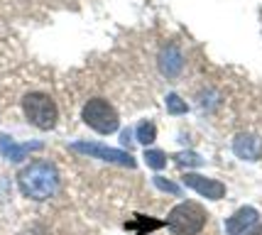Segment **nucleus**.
Masks as SVG:
<instances>
[{
	"label": "nucleus",
	"instance_id": "3",
	"mask_svg": "<svg viewBox=\"0 0 262 235\" xmlns=\"http://www.w3.org/2000/svg\"><path fill=\"white\" fill-rule=\"evenodd\" d=\"M23 111L27 115V120L39 127V130H52L57 125L59 111L57 103L52 101L47 93H27L23 98Z\"/></svg>",
	"mask_w": 262,
	"mask_h": 235
},
{
	"label": "nucleus",
	"instance_id": "5",
	"mask_svg": "<svg viewBox=\"0 0 262 235\" xmlns=\"http://www.w3.org/2000/svg\"><path fill=\"white\" fill-rule=\"evenodd\" d=\"M74 152H81L86 157H96V159H105V162H113V164H123V167H135V159L133 155H127L125 149H113V147L98 145V142H74L71 145Z\"/></svg>",
	"mask_w": 262,
	"mask_h": 235
},
{
	"label": "nucleus",
	"instance_id": "17",
	"mask_svg": "<svg viewBox=\"0 0 262 235\" xmlns=\"http://www.w3.org/2000/svg\"><path fill=\"white\" fill-rule=\"evenodd\" d=\"M243 235H262V223H260V225H255V228H250V230H245Z\"/></svg>",
	"mask_w": 262,
	"mask_h": 235
},
{
	"label": "nucleus",
	"instance_id": "7",
	"mask_svg": "<svg viewBox=\"0 0 262 235\" xmlns=\"http://www.w3.org/2000/svg\"><path fill=\"white\" fill-rule=\"evenodd\" d=\"M255 221H257V211L252 206H245V208H240L238 213H233L228 218L226 230H228V235H243L245 230H250L255 225Z\"/></svg>",
	"mask_w": 262,
	"mask_h": 235
},
{
	"label": "nucleus",
	"instance_id": "14",
	"mask_svg": "<svg viewBox=\"0 0 262 235\" xmlns=\"http://www.w3.org/2000/svg\"><path fill=\"white\" fill-rule=\"evenodd\" d=\"M167 111H169L171 115H182V113L189 111V105H186L177 93H169V96H167Z\"/></svg>",
	"mask_w": 262,
	"mask_h": 235
},
{
	"label": "nucleus",
	"instance_id": "1",
	"mask_svg": "<svg viewBox=\"0 0 262 235\" xmlns=\"http://www.w3.org/2000/svg\"><path fill=\"white\" fill-rule=\"evenodd\" d=\"M17 186L27 199L45 201L59 189V172L49 162H32L17 174Z\"/></svg>",
	"mask_w": 262,
	"mask_h": 235
},
{
	"label": "nucleus",
	"instance_id": "15",
	"mask_svg": "<svg viewBox=\"0 0 262 235\" xmlns=\"http://www.w3.org/2000/svg\"><path fill=\"white\" fill-rule=\"evenodd\" d=\"M155 186H157V189H162V191H167V194H174V196L179 194V186H177V184L162 179V177H155Z\"/></svg>",
	"mask_w": 262,
	"mask_h": 235
},
{
	"label": "nucleus",
	"instance_id": "11",
	"mask_svg": "<svg viewBox=\"0 0 262 235\" xmlns=\"http://www.w3.org/2000/svg\"><path fill=\"white\" fill-rule=\"evenodd\" d=\"M155 137H157V127H155L152 120H142L137 125V142L140 145H152Z\"/></svg>",
	"mask_w": 262,
	"mask_h": 235
},
{
	"label": "nucleus",
	"instance_id": "9",
	"mask_svg": "<svg viewBox=\"0 0 262 235\" xmlns=\"http://www.w3.org/2000/svg\"><path fill=\"white\" fill-rule=\"evenodd\" d=\"M233 149L240 159H257L262 152V142L255 135H238L235 142H233Z\"/></svg>",
	"mask_w": 262,
	"mask_h": 235
},
{
	"label": "nucleus",
	"instance_id": "10",
	"mask_svg": "<svg viewBox=\"0 0 262 235\" xmlns=\"http://www.w3.org/2000/svg\"><path fill=\"white\" fill-rule=\"evenodd\" d=\"M182 54H179V49L177 47H164L160 54V69L162 74H167L169 78H174L179 71H182Z\"/></svg>",
	"mask_w": 262,
	"mask_h": 235
},
{
	"label": "nucleus",
	"instance_id": "4",
	"mask_svg": "<svg viewBox=\"0 0 262 235\" xmlns=\"http://www.w3.org/2000/svg\"><path fill=\"white\" fill-rule=\"evenodd\" d=\"M83 123L93 127L96 133L101 135H111L118 130V113L108 101L103 98H91V101L83 105Z\"/></svg>",
	"mask_w": 262,
	"mask_h": 235
},
{
	"label": "nucleus",
	"instance_id": "12",
	"mask_svg": "<svg viewBox=\"0 0 262 235\" xmlns=\"http://www.w3.org/2000/svg\"><path fill=\"white\" fill-rule=\"evenodd\" d=\"M135 225H137V230H135L137 235H147L149 230H155V228H160V225H164V223H162V221H149V218H145V216H137L135 221L127 223V230H133Z\"/></svg>",
	"mask_w": 262,
	"mask_h": 235
},
{
	"label": "nucleus",
	"instance_id": "2",
	"mask_svg": "<svg viewBox=\"0 0 262 235\" xmlns=\"http://www.w3.org/2000/svg\"><path fill=\"white\" fill-rule=\"evenodd\" d=\"M164 225L171 235H199L206 225V211L194 201H184L171 208Z\"/></svg>",
	"mask_w": 262,
	"mask_h": 235
},
{
	"label": "nucleus",
	"instance_id": "13",
	"mask_svg": "<svg viewBox=\"0 0 262 235\" xmlns=\"http://www.w3.org/2000/svg\"><path fill=\"white\" fill-rule=\"evenodd\" d=\"M145 162H147L152 169H162L167 164V155H164L162 149H147V152H145Z\"/></svg>",
	"mask_w": 262,
	"mask_h": 235
},
{
	"label": "nucleus",
	"instance_id": "6",
	"mask_svg": "<svg viewBox=\"0 0 262 235\" xmlns=\"http://www.w3.org/2000/svg\"><path fill=\"white\" fill-rule=\"evenodd\" d=\"M184 184L189 189H194L196 194H201L206 199L216 201V199H223L226 196V186L216 179H208V177H201V174H186L184 177Z\"/></svg>",
	"mask_w": 262,
	"mask_h": 235
},
{
	"label": "nucleus",
	"instance_id": "8",
	"mask_svg": "<svg viewBox=\"0 0 262 235\" xmlns=\"http://www.w3.org/2000/svg\"><path fill=\"white\" fill-rule=\"evenodd\" d=\"M34 149H42V142H27V145H17L12 137H0V152L8 157L10 162H20L25 157L34 152Z\"/></svg>",
	"mask_w": 262,
	"mask_h": 235
},
{
	"label": "nucleus",
	"instance_id": "16",
	"mask_svg": "<svg viewBox=\"0 0 262 235\" xmlns=\"http://www.w3.org/2000/svg\"><path fill=\"white\" fill-rule=\"evenodd\" d=\"M177 162L179 164H201V157L194 152H182V155H177Z\"/></svg>",
	"mask_w": 262,
	"mask_h": 235
}]
</instances>
